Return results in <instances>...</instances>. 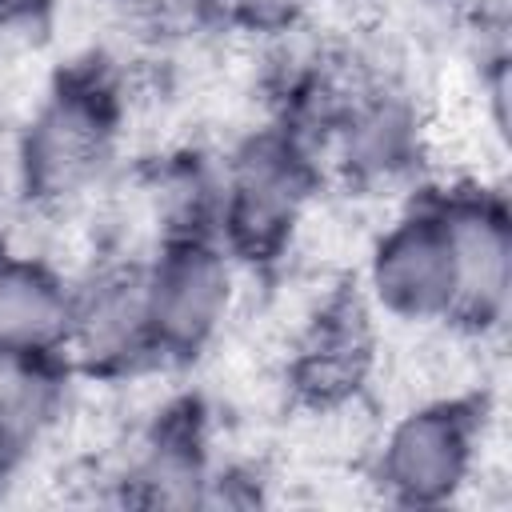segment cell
Returning a JSON list of instances; mask_svg holds the SVG:
<instances>
[{"label":"cell","instance_id":"cell-1","mask_svg":"<svg viewBox=\"0 0 512 512\" xmlns=\"http://www.w3.org/2000/svg\"><path fill=\"white\" fill-rule=\"evenodd\" d=\"M316 184V160L304 140L276 128L252 136L228 164L216 200V240L232 260L268 264L300 228Z\"/></svg>","mask_w":512,"mask_h":512},{"label":"cell","instance_id":"cell-2","mask_svg":"<svg viewBox=\"0 0 512 512\" xmlns=\"http://www.w3.org/2000/svg\"><path fill=\"white\" fill-rule=\"evenodd\" d=\"M120 140L116 88L100 72H68L32 112L20 140V180L40 204H68L100 180Z\"/></svg>","mask_w":512,"mask_h":512},{"label":"cell","instance_id":"cell-3","mask_svg":"<svg viewBox=\"0 0 512 512\" xmlns=\"http://www.w3.org/2000/svg\"><path fill=\"white\" fill-rule=\"evenodd\" d=\"M232 256L212 228H180L144 264V316L156 360L196 356L232 308Z\"/></svg>","mask_w":512,"mask_h":512},{"label":"cell","instance_id":"cell-4","mask_svg":"<svg viewBox=\"0 0 512 512\" xmlns=\"http://www.w3.org/2000/svg\"><path fill=\"white\" fill-rule=\"evenodd\" d=\"M480 452V416L468 400H432L400 416L376 460V480L396 504H444L452 500Z\"/></svg>","mask_w":512,"mask_h":512},{"label":"cell","instance_id":"cell-5","mask_svg":"<svg viewBox=\"0 0 512 512\" xmlns=\"http://www.w3.org/2000/svg\"><path fill=\"white\" fill-rule=\"evenodd\" d=\"M368 304L412 324L452 320L456 308V256L440 200L408 208L368 256Z\"/></svg>","mask_w":512,"mask_h":512},{"label":"cell","instance_id":"cell-6","mask_svg":"<svg viewBox=\"0 0 512 512\" xmlns=\"http://www.w3.org/2000/svg\"><path fill=\"white\" fill-rule=\"evenodd\" d=\"M64 356L72 368L120 376L152 364V336L144 316V264H112L72 288Z\"/></svg>","mask_w":512,"mask_h":512},{"label":"cell","instance_id":"cell-7","mask_svg":"<svg viewBox=\"0 0 512 512\" xmlns=\"http://www.w3.org/2000/svg\"><path fill=\"white\" fill-rule=\"evenodd\" d=\"M452 256H456V308L452 324L488 332L504 320L512 280V232L508 212L496 196L452 192L440 200Z\"/></svg>","mask_w":512,"mask_h":512},{"label":"cell","instance_id":"cell-8","mask_svg":"<svg viewBox=\"0 0 512 512\" xmlns=\"http://www.w3.org/2000/svg\"><path fill=\"white\" fill-rule=\"evenodd\" d=\"M376 364V328H372V304L360 292H340L308 320L300 332L292 360H288V384L304 404L332 408L356 396Z\"/></svg>","mask_w":512,"mask_h":512},{"label":"cell","instance_id":"cell-9","mask_svg":"<svg viewBox=\"0 0 512 512\" xmlns=\"http://www.w3.org/2000/svg\"><path fill=\"white\" fill-rule=\"evenodd\" d=\"M64 352L0 348V468L28 460L56 428L68 400Z\"/></svg>","mask_w":512,"mask_h":512},{"label":"cell","instance_id":"cell-10","mask_svg":"<svg viewBox=\"0 0 512 512\" xmlns=\"http://www.w3.org/2000/svg\"><path fill=\"white\" fill-rule=\"evenodd\" d=\"M340 164L356 180H392L416 156V112L388 88L344 92V104L328 128Z\"/></svg>","mask_w":512,"mask_h":512},{"label":"cell","instance_id":"cell-11","mask_svg":"<svg viewBox=\"0 0 512 512\" xmlns=\"http://www.w3.org/2000/svg\"><path fill=\"white\" fill-rule=\"evenodd\" d=\"M132 504H204L212 488L204 428L192 404L172 408L156 420V428L140 440V452L124 472Z\"/></svg>","mask_w":512,"mask_h":512},{"label":"cell","instance_id":"cell-12","mask_svg":"<svg viewBox=\"0 0 512 512\" xmlns=\"http://www.w3.org/2000/svg\"><path fill=\"white\" fill-rule=\"evenodd\" d=\"M72 288L40 260L0 256V348L64 352Z\"/></svg>","mask_w":512,"mask_h":512},{"label":"cell","instance_id":"cell-13","mask_svg":"<svg viewBox=\"0 0 512 512\" xmlns=\"http://www.w3.org/2000/svg\"><path fill=\"white\" fill-rule=\"evenodd\" d=\"M228 0H120L124 16L156 36H180L208 24Z\"/></svg>","mask_w":512,"mask_h":512},{"label":"cell","instance_id":"cell-14","mask_svg":"<svg viewBox=\"0 0 512 512\" xmlns=\"http://www.w3.org/2000/svg\"><path fill=\"white\" fill-rule=\"evenodd\" d=\"M240 8H248L256 20L280 24V20H296L300 12H308L316 0H236Z\"/></svg>","mask_w":512,"mask_h":512},{"label":"cell","instance_id":"cell-15","mask_svg":"<svg viewBox=\"0 0 512 512\" xmlns=\"http://www.w3.org/2000/svg\"><path fill=\"white\" fill-rule=\"evenodd\" d=\"M4 252H8V248H4V244H0V256H4Z\"/></svg>","mask_w":512,"mask_h":512}]
</instances>
